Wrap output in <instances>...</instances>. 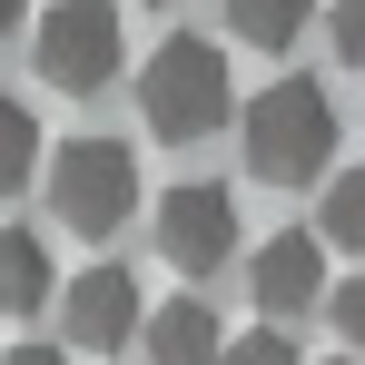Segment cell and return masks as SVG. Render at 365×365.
<instances>
[{
	"mask_svg": "<svg viewBox=\"0 0 365 365\" xmlns=\"http://www.w3.org/2000/svg\"><path fill=\"white\" fill-rule=\"evenodd\" d=\"M326 365H356V356H326Z\"/></svg>",
	"mask_w": 365,
	"mask_h": 365,
	"instance_id": "cell-18",
	"label": "cell"
},
{
	"mask_svg": "<svg viewBox=\"0 0 365 365\" xmlns=\"http://www.w3.org/2000/svg\"><path fill=\"white\" fill-rule=\"evenodd\" d=\"M30 168H40V119H30L20 89H0V197H20Z\"/></svg>",
	"mask_w": 365,
	"mask_h": 365,
	"instance_id": "cell-10",
	"label": "cell"
},
{
	"mask_svg": "<svg viewBox=\"0 0 365 365\" xmlns=\"http://www.w3.org/2000/svg\"><path fill=\"white\" fill-rule=\"evenodd\" d=\"M326 316H336V336H346V346H365V277L326 287Z\"/></svg>",
	"mask_w": 365,
	"mask_h": 365,
	"instance_id": "cell-14",
	"label": "cell"
},
{
	"mask_svg": "<svg viewBox=\"0 0 365 365\" xmlns=\"http://www.w3.org/2000/svg\"><path fill=\"white\" fill-rule=\"evenodd\" d=\"M217 365H297V346H287V326H257V336H237Z\"/></svg>",
	"mask_w": 365,
	"mask_h": 365,
	"instance_id": "cell-13",
	"label": "cell"
},
{
	"mask_svg": "<svg viewBox=\"0 0 365 365\" xmlns=\"http://www.w3.org/2000/svg\"><path fill=\"white\" fill-rule=\"evenodd\" d=\"M138 326H148V306H138V277H128V267L69 277V306H60V346L69 356H119Z\"/></svg>",
	"mask_w": 365,
	"mask_h": 365,
	"instance_id": "cell-6",
	"label": "cell"
},
{
	"mask_svg": "<svg viewBox=\"0 0 365 365\" xmlns=\"http://www.w3.org/2000/svg\"><path fill=\"white\" fill-rule=\"evenodd\" d=\"M148 237H158V257H168L178 277H207V267L237 257V197L217 178H187V187L158 197V227H148Z\"/></svg>",
	"mask_w": 365,
	"mask_h": 365,
	"instance_id": "cell-5",
	"label": "cell"
},
{
	"mask_svg": "<svg viewBox=\"0 0 365 365\" xmlns=\"http://www.w3.org/2000/svg\"><path fill=\"white\" fill-rule=\"evenodd\" d=\"M50 217L69 237H119L138 217V148L119 138H69L50 148Z\"/></svg>",
	"mask_w": 365,
	"mask_h": 365,
	"instance_id": "cell-3",
	"label": "cell"
},
{
	"mask_svg": "<svg viewBox=\"0 0 365 365\" xmlns=\"http://www.w3.org/2000/svg\"><path fill=\"white\" fill-rule=\"evenodd\" d=\"M326 30H336V60L365 69V0H336V20H326Z\"/></svg>",
	"mask_w": 365,
	"mask_h": 365,
	"instance_id": "cell-15",
	"label": "cell"
},
{
	"mask_svg": "<svg viewBox=\"0 0 365 365\" xmlns=\"http://www.w3.org/2000/svg\"><path fill=\"white\" fill-rule=\"evenodd\" d=\"M247 287H257L267 316H306V306H326V237H306V227L267 237L257 257H247Z\"/></svg>",
	"mask_w": 365,
	"mask_h": 365,
	"instance_id": "cell-7",
	"label": "cell"
},
{
	"mask_svg": "<svg viewBox=\"0 0 365 365\" xmlns=\"http://www.w3.org/2000/svg\"><path fill=\"white\" fill-rule=\"evenodd\" d=\"M119 69H128L119 0H50V20H40V79L69 89V99H99Z\"/></svg>",
	"mask_w": 365,
	"mask_h": 365,
	"instance_id": "cell-4",
	"label": "cell"
},
{
	"mask_svg": "<svg viewBox=\"0 0 365 365\" xmlns=\"http://www.w3.org/2000/svg\"><path fill=\"white\" fill-rule=\"evenodd\" d=\"M0 365H69V346H10Z\"/></svg>",
	"mask_w": 365,
	"mask_h": 365,
	"instance_id": "cell-16",
	"label": "cell"
},
{
	"mask_svg": "<svg viewBox=\"0 0 365 365\" xmlns=\"http://www.w3.org/2000/svg\"><path fill=\"white\" fill-rule=\"evenodd\" d=\"M316 237L365 257V168H336V178H326V197H316Z\"/></svg>",
	"mask_w": 365,
	"mask_h": 365,
	"instance_id": "cell-11",
	"label": "cell"
},
{
	"mask_svg": "<svg viewBox=\"0 0 365 365\" xmlns=\"http://www.w3.org/2000/svg\"><path fill=\"white\" fill-rule=\"evenodd\" d=\"M227 30H237L247 50H287L306 30V0H227Z\"/></svg>",
	"mask_w": 365,
	"mask_h": 365,
	"instance_id": "cell-12",
	"label": "cell"
},
{
	"mask_svg": "<svg viewBox=\"0 0 365 365\" xmlns=\"http://www.w3.org/2000/svg\"><path fill=\"white\" fill-rule=\"evenodd\" d=\"M50 306V247L40 227H0V316H40Z\"/></svg>",
	"mask_w": 365,
	"mask_h": 365,
	"instance_id": "cell-9",
	"label": "cell"
},
{
	"mask_svg": "<svg viewBox=\"0 0 365 365\" xmlns=\"http://www.w3.org/2000/svg\"><path fill=\"white\" fill-rule=\"evenodd\" d=\"M247 128V168L267 187H306V178H336V99L316 79H277L237 109Z\"/></svg>",
	"mask_w": 365,
	"mask_h": 365,
	"instance_id": "cell-1",
	"label": "cell"
},
{
	"mask_svg": "<svg viewBox=\"0 0 365 365\" xmlns=\"http://www.w3.org/2000/svg\"><path fill=\"white\" fill-rule=\"evenodd\" d=\"M227 109H237V89H227V50H217V40L178 30V40L148 50V69H138V119L158 128L168 148L207 138V128H227Z\"/></svg>",
	"mask_w": 365,
	"mask_h": 365,
	"instance_id": "cell-2",
	"label": "cell"
},
{
	"mask_svg": "<svg viewBox=\"0 0 365 365\" xmlns=\"http://www.w3.org/2000/svg\"><path fill=\"white\" fill-rule=\"evenodd\" d=\"M217 356H227V326H217L207 297L148 306V365H217Z\"/></svg>",
	"mask_w": 365,
	"mask_h": 365,
	"instance_id": "cell-8",
	"label": "cell"
},
{
	"mask_svg": "<svg viewBox=\"0 0 365 365\" xmlns=\"http://www.w3.org/2000/svg\"><path fill=\"white\" fill-rule=\"evenodd\" d=\"M20 20H30V0H0V40H10V30H20Z\"/></svg>",
	"mask_w": 365,
	"mask_h": 365,
	"instance_id": "cell-17",
	"label": "cell"
}]
</instances>
